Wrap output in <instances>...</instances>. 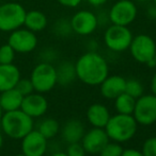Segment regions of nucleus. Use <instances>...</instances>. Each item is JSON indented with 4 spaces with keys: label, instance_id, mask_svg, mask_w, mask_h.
<instances>
[{
    "label": "nucleus",
    "instance_id": "f257e3e1",
    "mask_svg": "<svg viewBox=\"0 0 156 156\" xmlns=\"http://www.w3.org/2000/svg\"><path fill=\"white\" fill-rule=\"evenodd\" d=\"M75 69L77 78L90 86L100 85L109 73L106 60L94 51L82 54L75 63Z\"/></svg>",
    "mask_w": 156,
    "mask_h": 156
},
{
    "label": "nucleus",
    "instance_id": "f03ea898",
    "mask_svg": "<svg viewBox=\"0 0 156 156\" xmlns=\"http://www.w3.org/2000/svg\"><path fill=\"white\" fill-rule=\"evenodd\" d=\"M3 132L11 138L23 139L33 129V118L24 113L21 108L6 112L0 120Z\"/></svg>",
    "mask_w": 156,
    "mask_h": 156
},
{
    "label": "nucleus",
    "instance_id": "7ed1b4c3",
    "mask_svg": "<svg viewBox=\"0 0 156 156\" xmlns=\"http://www.w3.org/2000/svg\"><path fill=\"white\" fill-rule=\"evenodd\" d=\"M137 121L133 115L117 114L110 116L108 123L105 126L109 139L116 142H125L135 136L137 132Z\"/></svg>",
    "mask_w": 156,
    "mask_h": 156
},
{
    "label": "nucleus",
    "instance_id": "20e7f679",
    "mask_svg": "<svg viewBox=\"0 0 156 156\" xmlns=\"http://www.w3.org/2000/svg\"><path fill=\"white\" fill-rule=\"evenodd\" d=\"M26 10L17 2L0 4V31L12 32L24 26Z\"/></svg>",
    "mask_w": 156,
    "mask_h": 156
},
{
    "label": "nucleus",
    "instance_id": "39448f33",
    "mask_svg": "<svg viewBox=\"0 0 156 156\" xmlns=\"http://www.w3.org/2000/svg\"><path fill=\"white\" fill-rule=\"evenodd\" d=\"M34 90L40 94L48 93L57 84L56 68L50 63L42 62L34 67L30 76Z\"/></svg>",
    "mask_w": 156,
    "mask_h": 156
},
{
    "label": "nucleus",
    "instance_id": "423d86ee",
    "mask_svg": "<svg viewBox=\"0 0 156 156\" xmlns=\"http://www.w3.org/2000/svg\"><path fill=\"white\" fill-rule=\"evenodd\" d=\"M133 37V33L128 27L111 23L104 34V41L111 51L122 52L129 48Z\"/></svg>",
    "mask_w": 156,
    "mask_h": 156
},
{
    "label": "nucleus",
    "instance_id": "0eeeda50",
    "mask_svg": "<svg viewBox=\"0 0 156 156\" xmlns=\"http://www.w3.org/2000/svg\"><path fill=\"white\" fill-rule=\"evenodd\" d=\"M131 56L138 63L148 65L156 54V44L154 39L146 34H139L133 37L128 48Z\"/></svg>",
    "mask_w": 156,
    "mask_h": 156
},
{
    "label": "nucleus",
    "instance_id": "6e6552de",
    "mask_svg": "<svg viewBox=\"0 0 156 156\" xmlns=\"http://www.w3.org/2000/svg\"><path fill=\"white\" fill-rule=\"evenodd\" d=\"M137 123L141 125H151L156 121V96L142 94L136 99L135 109L133 113Z\"/></svg>",
    "mask_w": 156,
    "mask_h": 156
},
{
    "label": "nucleus",
    "instance_id": "1a4fd4ad",
    "mask_svg": "<svg viewBox=\"0 0 156 156\" xmlns=\"http://www.w3.org/2000/svg\"><path fill=\"white\" fill-rule=\"evenodd\" d=\"M137 17V6L131 0H119L109 10L108 18L112 25L128 26Z\"/></svg>",
    "mask_w": 156,
    "mask_h": 156
},
{
    "label": "nucleus",
    "instance_id": "9d476101",
    "mask_svg": "<svg viewBox=\"0 0 156 156\" xmlns=\"http://www.w3.org/2000/svg\"><path fill=\"white\" fill-rule=\"evenodd\" d=\"M8 44L18 53H29L36 49L38 45V37L34 32L26 29H16L12 31Z\"/></svg>",
    "mask_w": 156,
    "mask_h": 156
},
{
    "label": "nucleus",
    "instance_id": "9b49d317",
    "mask_svg": "<svg viewBox=\"0 0 156 156\" xmlns=\"http://www.w3.org/2000/svg\"><path fill=\"white\" fill-rule=\"evenodd\" d=\"M73 32L78 35H90L96 30L98 26V18L90 11H78L71 18Z\"/></svg>",
    "mask_w": 156,
    "mask_h": 156
},
{
    "label": "nucleus",
    "instance_id": "f8f14e48",
    "mask_svg": "<svg viewBox=\"0 0 156 156\" xmlns=\"http://www.w3.org/2000/svg\"><path fill=\"white\" fill-rule=\"evenodd\" d=\"M108 142L109 137L106 131L101 127H93L89 132H86L81 139L83 149L90 154H98Z\"/></svg>",
    "mask_w": 156,
    "mask_h": 156
},
{
    "label": "nucleus",
    "instance_id": "ddd939ff",
    "mask_svg": "<svg viewBox=\"0 0 156 156\" xmlns=\"http://www.w3.org/2000/svg\"><path fill=\"white\" fill-rule=\"evenodd\" d=\"M47 150V139L38 129H32L21 141V151L27 156H43Z\"/></svg>",
    "mask_w": 156,
    "mask_h": 156
},
{
    "label": "nucleus",
    "instance_id": "4468645a",
    "mask_svg": "<svg viewBox=\"0 0 156 156\" xmlns=\"http://www.w3.org/2000/svg\"><path fill=\"white\" fill-rule=\"evenodd\" d=\"M48 108V103L45 97L41 94H30L25 96L21 105V109L31 118L43 116Z\"/></svg>",
    "mask_w": 156,
    "mask_h": 156
},
{
    "label": "nucleus",
    "instance_id": "2eb2a0df",
    "mask_svg": "<svg viewBox=\"0 0 156 156\" xmlns=\"http://www.w3.org/2000/svg\"><path fill=\"white\" fill-rule=\"evenodd\" d=\"M125 84H126V80L123 76H108L100 84L101 94L104 98L115 100L118 96L125 91Z\"/></svg>",
    "mask_w": 156,
    "mask_h": 156
},
{
    "label": "nucleus",
    "instance_id": "dca6fc26",
    "mask_svg": "<svg viewBox=\"0 0 156 156\" xmlns=\"http://www.w3.org/2000/svg\"><path fill=\"white\" fill-rule=\"evenodd\" d=\"M21 79L19 69L13 64H0V93L14 88Z\"/></svg>",
    "mask_w": 156,
    "mask_h": 156
},
{
    "label": "nucleus",
    "instance_id": "f3484780",
    "mask_svg": "<svg viewBox=\"0 0 156 156\" xmlns=\"http://www.w3.org/2000/svg\"><path fill=\"white\" fill-rule=\"evenodd\" d=\"M85 126L82 122L77 119H71L67 121L61 129V136L67 144L80 142L85 135Z\"/></svg>",
    "mask_w": 156,
    "mask_h": 156
},
{
    "label": "nucleus",
    "instance_id": "a211bd4d",
    "mask_svg": "<svg viewBox=\"0 0 156 156\" xmlns=\"http://www.w3.org/2000/svg\"><path fill=\"white\" fill-rule=\"evenodd\" d=\"M87 118L91 125H93V127L105 129L106 124L108 123L109 119H110V114L105 105L95 103L88 108Z\"/></svg>",
    "mask_w": 156,
    "mask_h": 156
},
{
    "label": "nucleus",
    "instance_id": "6ab92c4d",
    "mask_svg": "<svg viewBox=\"0 0 156 156\" xmlns=\"http://www.w3.org/2000/svg\"><path fill=\"white\" fill-rule=\"evenodd\" d=\"M24 96L16 88H11L2 91L0 94V106L2 111L11 112L21 108Z\"/></svg>",
    "mask_w": 156,
    "mask_h": 156
},
{
    "label": "nucleus",
    "instance_id": "aec40b11",
    "mask_svg": "<svg viewBox=\"0 0 156 156\" xmlns=\"http://www.w3.org/2000/svg\"><path fill=\"white\" fill-rule=\"evenodd\" d=\"M24 25L30 31L40 32L47 27V17L44 13L40 12V11H29L26 13Z\"/></svg>",
    "mask_w": 156,
    "mask_h": 156
},
{
    "label": "nucleus",
    "instance_id": "412c9836",
    "mask_svg": "<svg viewBox=\"0 0 156 156\" xmlns=\"http://www.w3.org/2000/svg\"><path fill=\"white\" fill-rule=\"evenodd\" d=\"M57 71V84L67 85L71 84L76 78V69H75V64H72L70 62H63L56 68Z\"/></svg>",
    "mask_w": 156,
    "mask_h": 156
},
{
    "label": "nucleus",
    "instance_id": "4be33fe9",
    "mask_svg": "<svg viewBox=\"0 0 156 156\" xmlns=\"http://www.w3.org/2000/svg\"><path fill=\"white\" fill-rule=\"evenodd\" d=\"M136 99L129 96L128 94L123 93L115 99V106L119 114L133 115L135 109Z\"/></svg>",
    "mask_w": 156,
    "mask_h": 156
},
{
    "label": "nucleus",
    "instance_id": "5701e85b",
    "mask_svg": "<svg viewBox=\"0 0 156 156\" xmlns=\"http://www.w3.org/2000/svg\"><path fill=\"white\" fill-rule=\"evenodd\" d=\"M38 131L46 139H50L59 133L60 125H59V122L57 120L52 119V118H47V119L40 122Z\"/></svg>",
    "mask_w": 156,
    "mask_h": 156
},
{
    "label": "nucleus",
    "instance_id": "b1692460",
    "mask_svg": "<svg viewBox=\"0 0 156 156\" xmlns=\"http://www.w3.org/2000/svg\"><path fill=\"white\" fill-rule=\"evenodd\" d=\"M124 93L128 94L133 98L138 99L143 94V87H142L141 83L137 80H126V84H125V91Z\"/></svg>",
    "mask_w": 156,
    "mask_h": 156
},
{
    "label": "nucleus",
    "instance_id": "393cba45",
    "mask_svg": "<svg viewBox=\"0 0 156 156\" xmlns=\"http://www.w3.org/2000/svg\"><path fill=\"white\" fill-rule=\"evenodd\" d=\"M54 30L58 36L61 37L69 36L71 33H73L71 20H67V19H63V18L59 19L56 23V25L54 26Z\"/></svg>",
    "mask_w": 156,
    "mask_h": 156
},
{
    "label": "nucleus",
    "instance_id": "a878e982",
    "mask_svg": "<svg viewBox=\"0 0 156 156\" xmlns=\"http://www.w3.org/2000/svg\"><path fill=\"white\" fill-rule=\"evenodd\" d=\"M123 153V148L120 146L119 142H108L104 148L102 149L98 154L101 156H121Z\"/></svg>",
    "mask_w": 156,
    "mask_h": 156
},
{
    "label": "nucleus",
    "instance_id": "bb28decb",
    "mask_svg": "<svg viewBox=\"0 0 156 156\" xmlns=\"http://www.w3.org/2000/svg\"><path fill=\"white\" fill-rule=\"evenodd\" d=\"M15 58V51L9 44L0 47V64H12Z\"/></svg>",
    "mask_w": 156,
    "mask_h": 156
},
{
    "label": "nucleus",
    "instance_id": "cd10ccee",
    "mask_svg": "<svg viewBox=\"0 0 156 156\" xmlns=\"http://www.w3.org/2000/svg\"><path fill=\"white\" fill-rule=\"evenodd\" d=\"M15 88L23 94L24 97L32 94L34 90L33 84H32V82H31L30 79H19V81L17 82Z\"/></svg>",
    "mask_w": 156,
    "mask_h": 156
},
{
    "label": "nucleus",
    "instance_id": "c85d7f7f",
    "mask_svg": "<svg viewBox=\"0 0 156 156\" xmlns=\"http://www.w3.org/2000/svg\"><path fill=\"white\" fill-rule=\"evenodd\" d=\"M141 152L143 156H156V136L144 141Z\"/></svg>",
    "mask_w": 156,
    "mask_h": 156
},
{
    "label": "nucleus",
    "instance_id": "c756f323",
    "mask_svg": "<svg viewBox=\"0 0 156 156\" xmlns=\"http://www.w3.org/2000/svg\"><path fill=\"white\" fill-rule=\"evenodd\" d=\"M86 150L83 149L80 142H74L70 144L67 147V156H86Z\"/></svg>",
    "mask_w": 156,
    "mask_h": 156
},
{
    "label": "nucleus",
    "instance_id": "7c9ffc66",
    "mask_svg": "<svg viewBox=\"0 0 156 156\" xmlns=\"http://www.w3.org/2000/svg\"><path fill=\"white\" fill-rule=\"evenodd\" d=\"M61 5L67 6V8H76L81 3L82 0H57Z\"/></svg>",
    "mask_w": 156,
    "mask_h": 156
},
{
    "label": "nucleus",
    "instance_id": "2f4dec72",
    "mask_svg": "<svg viewBox=\"0 0 156 156\" xmlns=\"http://www.w3.org/2000/svg\"><path fill=\"white\" fill-rule=\"evenodd\" d=\"M121 156H143L142 152L135 149H126V150H123V153Z\"/></svg>",
    "mask_w": 156,
    "mask_h": 156
},
{
    "label": "nucleus",
    "instance_id": "473e14b6",
    "mask_svg": "<svg viewBox=\"0 0 156 156\" xmlns=\"http://www.w3.org/2000/svg\"><path fill=\"white\" fill-rule=\"evenodd\" d=\"M87 1H88V3L91 4V5H93V6H101V5H103V4L106 3L108 0H87Z\"/></svg>",
    "mask_w": 156,
    "mask_h": 156
},
{
    "label": "nucleus",
    "instance_id": "72a5a7b5",
    "mask_svg": "<svg viewBox=\"0 0 156 156\" xmlns=\"http://www.w3.org/2000/svg\"><path fill=\"white\" fill-rule=\"evenodd\" d=\"M151 90H152L153 94L156 96V72L154 73L152 78V81H151Z\"/></svg>",
    "mask_w": 156,
    "mask_h": 156
},
{
    "label": "nucleus",
    "instance_id": "f704fd0d",
    "mask_svg": "<svg viewBox=\"0 0 156 156\" xmlns=\"http://www.w3.org/2000/svg\"><path fill=\"white\" fill-rule=\"evenodd\" d=\"M148 14L150 15V16L152 17L153 19L156 18V5L152 6V8H151L150 10L148 11Z\"/></svg>",
    "mask_w": 156,
    "mask_h": 156
},
{
    "label": "nucleus",
    "instance_id": "c9c22d12",
    "mask_svg": "<svg viewBox=\"0 0 156 156\" xmlns=\"http://www.w3.org/2000/svg\"><path fill=\"white\" fill-rule=\"evenodd\" d=\"M150 67H156V54H155V56H154V58H153L152 61H151L150 63L148 64Z\"/></svg>",
    "mask_w": 156,
    "mask_h": 156
},
{
    "label": "nucleus",
    "instance_id": "e433bc0d",
    "mask_svg": "<svg viewBox=\"0 0 156 156\" xmlns=\"http://www.w3.org/2000/svg\"><path fill=\"white\" fill-rule=\"evenodd\" d=\"M51 156H67V154L63 152H57V153H55V154H52Z\"/></svg>",
    "mask_w": 156,
    "mask_h": 156
},
{
    "label": "nucleus",
    "instance_id": "4c0bfd02",
    "mask_svg": "<svg viewBox=\"0 0 156 156\" xmlns=\"http://www.w3.org/2000/svg\"><path fill=\"white\" fill-rule=\"evenodd\" d=\"M2 142H3V139H2V135H1V133H0V149H1V147H2Z\"/></svg>",
    "mask_w": 156,
    "mask_h": 156
},
{
    "label": "nucleus",
    "instance_id": "58836bf2",
    "mask_svg": "<svg viewBox=\"0 0 156 156\" xmlns=\"http://www.w3.org/2000/svg\"><path fill=\"white\" fill-rule=\"evenodd\" d=\"M1 118H2V108L0 106V120H1Z\"/></svg>",
    "mask_w": 156,
    "mask_h": 156
},
{
    "label": "nucleus",
    "instance_id": "ea45409f",
    "mask_svg": "<svg viewBox=\"0 0 156 156\" xmlns=\"http://www.w3.org/2000/svg\"><path fill=\"white\" fill-rule=\"evenodd\" d=\"M15 156H27V155H25L24 153H21V154H18V155H15Z\"/></svg>",
    "mask_w": 156,
    "mask_h": 156
},
{
    "label": "nucleus",
    "instance_id": "a19ab883",
    "mask_svg": "<svg viewBox=\"0 0 156 156\" xmlns=\"http://www.w3.org/2000/svg\"><path fill=\"white\" fill-rule=\"evenodd\" d=\"M153 2H154V4L156 5V0H153Z\"/></svg>",
    "mask_w": 156,
    "mask_h": 156
}]
</instances>
